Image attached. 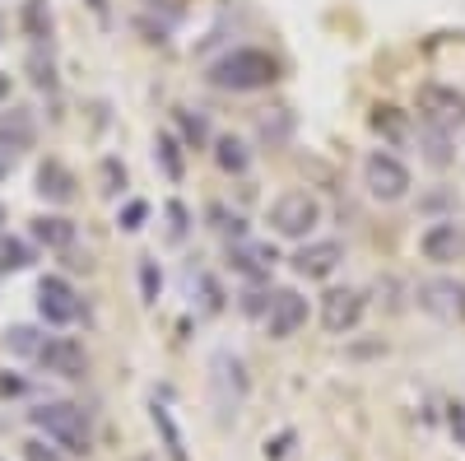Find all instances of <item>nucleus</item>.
I'll return each mask as SVG.
<instances>
[{
  "label": "nucleus",
  "mask_w": 465,
  "mask_h": 461,
  "mask_svg": "<svg viewBox=\"0 0 465 461\" xmlns=\"http://www.w3.org/2000/svg\"><path fill=\"white\" fill-rule=\"evenodd\" d=\"M37 196H43V201H56V205L74 201V173H70L61 159H47L43 168H37Z\"/></svg>",
  "instance_id": "18"
},
{
  "label": "nucleus",
  "mask_w": 465,
  "mask_h": 461,
  "mask_svg": "<svg viewBox=\"0 0 465 461\" xmlns=\"http://www.w3.org/2000/svg\"><path fill=\"white\" fill-rule=\"evenodd\" d=\"M28 70H33V85L37 89H56V65H52V47L47 43H37L28 52Z\"/></svg>",
  "instance_id": "28"
},
{
  "label": "nucleus",
  "mask_w": 465,
  "mask_h": 461,
  "mask_svg": "<svg viewBox=\"0 0 465 461\" xmlns=\"http://www.w3.org/2000/svg\"><path fill=\"white\" fill-rule=\"evenodd\" d=\"M317 224H322V201L312 191H284V196H275V205H270V234L275 238L307 243L317 234Z\"/></svg>",
  "instance_id": "3"
},
{
  "label": "nucleus",
  "mask_w": 465,
  "mask_h": 461,
  "mask_svg": "<svg viewBox=\"0 0 465 461\" xmlns=\"http://www.w3.org/2000/svg\"><path fill=\"white\" fill-rule=\"evenodd\" d=\"M210 154H214V164H219L228 177H242V173L252 168V149H247L238 135H214Z\"/></svg>",
  "instance_id": "21"
},
{
  "label": "nucleus",
  "mask_w": 465,
  "mask_h": 461,
  "mask_svg": "<svg viewBox=\"0 0 465 461\" xmlns=\"http://www.w3.org/2000/svg\"><path fill=\"white\" fill-rule=\"evenodd\" d=\"M5 173H10V164H5V159H0V177H5Z\"/></svg>",
  "instance_id": "40"
},
{
  "label": "nucleus",
  "mask_w": 465,
  "mask_h": 461,
  "mask_svg": "<svg viewBox=\"0 0 465 461\" xmlns=\"http://www.w3.org/2000/svg\"><path fill=\"white\" fill-rule=\"evenodd\" d=\"M173 122L182 126V140H186L191 149H210V145H214V140H210V126H205L201 112H191V107H173Z\"/></svg>",
  "instance_id": "25"
},
{
  "label": "nucleus",
  "mask_w": 465,
  "mask_h": 461,
  "mask_svg": "<svg viewBox=\"0 0 465 461\" xmlns=\"http://www.w3.org/2000/svg\"><path fill=\"white\" fill-rule=\"evenodd\" d=\"M210 228H214V234H223L228 243H238V238H247V228H242V215H228L223 205H210Z\"/></svg>",
  "instance_id": "29"
},
{
  "label": "nucleus",
  "mask_w": 465,
  "mask_h": 461,
  "mask_svg": "<svg viewBox=\"0 0 465 461\" xmlns=\"http://www.w3.org/2000/svg\"><path fill=\"white\" fill-rule=\"evenodd\" d=\"M144 215H149V205H144V201H131L122 215H116V224H122L126 234H135V228H144Z\"/></svg>",
  "instance_id": "33"
},
{
  "label": "nucleus",
  "mask_w": 465,
  "mask_h": 461,
  "mask_svg": "<svg viewBox=\"0 0 465 461\" xmlns=\"http://www.w3.org/2000/svg\"><path fill=\"white\" fill-rule=\"evenodd\" d=\"M140 289H144V303H159L163 276H159V261L153 256H140Z\"/></svg>",
  "instance_id": "31"
},
{
  "label": "nucleus",
  "mask_w": 465,
  "mask_h": 461,
  "mask_svg": "<svg viewBox=\"0 0 465 461\" xmlns=\"http://www.w3.org/2000/svg\"><path fill=\"white\" fill-rule=\"evenodd\" d=\"M307 326V298L298 289H275V303L265 313V336L270 340H289Z\"/></svg>",
  "instance_id": "11"
},
{
  "label": "nucleus",
  "mask_w": 465,
  "mask_h": 461,
  "mask_svg": "<svg viewBox=\"0 0 465 461\" xmlns=\"http://www.w3.org/2000/svg\"><path fill=\"white\" fill-rule=\"evenodd\" d=\"M0 37H5V24H0Z\"/></svg>",
  "instance_id": "42"
},
{
  "label": "nucleus",
  "mask_w": 465,
  "mask_h": 461,
  "mask_svg": "<svg viewBox=\"0 0 465 461\" xmlns=\"http://www.w3.org/2000/svg\"><path fill=\"white\" fill-rule=\"evenodd\" d=\"M270 303H275V289L247 285V294H242V313H247V317H265V313H270Z\"/></svg>",
  "instance_id": "30"
},
{
  "label": "nucleus",
  "mask_w": 465,
  "mask_h": 461,
  "mask_svg": "<svg viewBox=\"0 0 465 461\" xmlns=\"http://www.w3.org/2000/svg\"><path fill=\"white\" fill-rule=\"evenodd\" d=\"M33 364L43 368V373H52V377H65V382H74V377H84V373H89L84 345H80V340H70V336H47V340H43V350L33 355Z\"/></svg>",
  "instance_id": "7"
},
{
  "label": "nucleus",
  "mask_w": 465,
  "mask_h": 461,
  "mask_svg": "<svg viewBox=\"0 0 465 461\" xmlns=\"http://www.w3.org/2000/svg\"><path fill=\"white\" fill-rule=\"evenodd\" d=\"M275 247L270 243H252V238H238V243H228V266L238 271L247 285H265L270 271H275Z\"/></svg>",
  "instance_id": "12"
},
{
  "label": "nucleus",
  "mask_w": 465,
  "mask_h": 461,
  "mask_svg": "<svg viewBox=\"0 0 465 461\" xmlns=\"http://www.w3.org/2000/svg\"><path fill=\"white\" fill-rule=\"evenodd\" d=\"M153 159H159V168H163V177H168V182H182V177H186V164H182V145H177V135H168V131L153 135Z\"/></svg>",
  "instance_id": "22"
},
{
  "label": "nucleus",
  "mask_w": 465,
  "mask_h": 461,
  "mask_svg": "<svg viewBox=\"0 0 465 461\" xmlns=\"http://www.w3.org/2000/svg\"><path fill=\"white\" fill-rule=\"evenodd\" d=\"M33 429L47 434L65 456H89L94 452V425H89V410L80 401H43L28 410Z\"/></svg>",
  "instance_id": "2"
},
{
  "label": "nucleus",
  "mask_w": 465,
  "mask_h": 461,
  "mask_svg": "<svg viewBox=\"0 0 465 461\" xmlns=\"http://www.w3.org/2000/svg\"><path fill=\"white\" fill-rule=\"evenodd\" d=\"M419 252L423 261H433V266H451L465 256V228L456 219H433L429 228L419 234Z\"/></svg>",
  "instance_id": "10"
},
{
  "label": "nucleus",
  "mask_w": 465,
  "mask_h": 461,
  "mask_svg": "<svg viewBox=\"0 0 465 461\" xmlns=\"http://www.w3.org/2000/svg\"><path fill=\"white\" fill-rule=\"evenodd\" d=\"M447 425H451V434L465 443V406H460V401H451V406H447Z\"/></svg>",
  "instance_id": "36"
},
{
  "label": "nucleus",
  "mask_w": 465,
  "mask_h": 461,
  "mask_svg": "<svg viewBox=\"0 0 465 461\" xmlns=\"http://www.w3.org/2000/svg\"><path fill=\"white\" fill-rule=\"evenodd\" d=\"M149 419H153V429H159V438H163V447H168V461H191V456H186V438H182V429H177L168 401L153 396V401H149Z\"/></svg>",
  "instance_id": "20"
},
{
  "label": "nucleus",
  "mask_w": 465,
  "mask_h": 461,
  "mask_svg": "<svg viewBox=\"0 0 465 461\" xmlns=\"http://www.w3.org/2000/svg\"><path fill=\"white\" fill-rule=\"evenodd\" d=\"M5 98H10V75L0 70V103H5Z\"/></svg>",
  "instance_id": "38"
},
{
  "label": "nucleus",
  "mask_w": 465,
  "mask_h": 461,
  "mask_svg": "<svg viewBox=\"0 0 465 461\" xmlns=\"http://www.w3.org/2000/svg\"><path fill=\"white\" fill-rule=\"evenodd\" d=\"M210 387H214V406L223 415H238V406L247 401V368L232 350H219L210 359Z\"/></svg>",
  "instance_id": "6"
},
{
  "label": "nucleus",
  "mask_w": 465,
  "mask_h": 461,
  "mask_svg": "<svg viewBox=\"0 0 465 461\" xmlns=\"http://www.w3.org/2000/svg\"><path fill=\"white\" fill-rule=\"evenodd\" d=\"M33 238L43 243L47 252H70L80 234H74V224H70L65 215H37V219H33Z\"/></svg>",
  "instance_id": "19"
},
{
  "label": "nucleus",
  "mask_w": 465,
  "mask_h": 461,
  "mask_svg": "<svg viewBox=\"0 0 465 461\" xmlns=\"http://www.w3.org/2000/svg\"><path fill=\"white\" fill-rule=\"evenodd\" d=\"M37 317L47 326H74L84 317V298L74 294L65 276H43L37 280Z\"/></svg>",
  "instance_id": "5"
},
{
  "label": "nucleus",
  "mask_w": 465,
  "mask_h": 461,
  "mask_svg": "<svg viewBox=\"0 0 465 461\" xmlns=\"http://www.w3.org/2000/svg\"><path fill=\"white\" fill-rule=\"evenodd\" d=\"M19 24H24V33L33 37V47L47 43V37H52V5H47V0H24Z\"/></svg>",
  "instance_id": "23"
},
{
  "label": "nucleus",
  "mask_w": 465,
  "mask_h": 461,
  "mask_svg": "<svg viewBox=\"0 0 465 461\" xmlns=\"http://www.w3.org/2000/svg\"><path fill=\"white\" fill-rule=\"evenodd\" d=\"M89 10L103 19V24H112V10H107V0H89Z\"/></svg>",
  "instance_id": "37"
},
{
  "label": "nucleus",
  "mask_w": 465,
  "mask_h": 461,
  "mask_svg": "<svg viewBox=\"0 0 465 461\" xmlns=\"http://www.w3.org/2000/svg\"><path fill=\"white\" fill-rule=\"evenodd\" d=\"M363 307H368L363 289H331V294L322 298V326H326L331 336L354 331L359 317H363Z\"/></svg>",
  "instance_id": "14"
},
{
  "label": "nucleus",
  "mask_w": 465,
  "mask_h": 461,
  "mask_svg": "<svg viewBox=\"0 0 465 461\" xmlns=\"http://www.w3.org/2000/svg\"><path fill=\"white\" fill-rule=\"evenodd\" d=\"M168 234H173V238L186 234V210H182L177 201H168Z\"/></svg>",
  "instance_id": "35"
},
{
  "label": "nucleus",
  "mask_w": 465,
  "mask_h": 461,
  "mask_svg": "<svg viewBox=\"0 0 465 461\" xmlns=\"http://www.w3.org/2000/svg\"><path fill=\"white\" fill-rule=\"evenodd\" d=\"M340 261H344V247H340L335 238L302 243V247L289 256V266H293L302 280H326V276H335V271H340Z\"/></svg>",
  "instance_id": "13"
},
{
  "label": "nucleus",
  "mask_w": 465,
  "mask_h": 461,
  "mask_svg": "<svg viewBox=\"0 0 465 461\" xmlns=\"http://www.w3.org/2000/svg\"><path fill=\"white\" fill-rule=\"evenodd\" d=\"M24 461H70V456L61 447H47L43 438H28L24 443Z\"/></svg>",
  "instance_id": "32"
},
{
  "label": "nucleus",
  "mask_w": 465,
  "mask_h": 461,
  "mask_svg": "<svg viewBox=\"0 0 465 461\" xmlns=\"http://www.w3.org/2000/svg\"><path fill=\"white\" fill-rule=\"evenodd\" d=\"M368 126L391 145V149H405V145H414V117L405 107H396V103H377L372 112H368Z\"/></svg>",
  "instance_id": "16"
},
{
  "label": "nucleus",
  "mask_w": 465,
  "mask_h": 461,
  "mask_svg": "<svg viewBox=\"0 0 465 461\" xmlns=\"http://www.w3.org/2000/svg\"><path fill=\"white\" fill-rule=\"evenodd\" d=\"M419 307L423 313H433L438 322H460L465 326V285L460 280H423L414 289Z\"/></svg>",
  "instance_id": "8"
},
{
  "label": "nucleus",
  "mask_w": 465,
  "mask_h": 461,
  "mask_svg": "<svg viewBox=\"0 0 465 461\" xmlns=\"http://www.w3.org/2000/svg\"><path fill=\"white\" fill-rule=\"evenodd\" d=\"M363 186H368V196H372V201L396 205V201H405V196H410L414 177H410V168L396 159V154L372 149L368 159H363Z\"/></svg>",
  "instance_id": "4"
},
{
  "label": "nucleus",
  "mask_w": 465,
  "mask_h": 461,
  "mask_svg": "<svg viewBox=\"0 0 465 461\" xmlns=\"http://www.w3.org/2000/svg\"><path fill=\"white\" fill-rule=\"evenodd\" d=\"M33 266V247L15 234H0V276H10V271H28Z\"/></svg>",
  "instance_id": "26"
},
{
  "label": "nucleus",
  "mask_w": 465,
  "mask_h": 461,
  "mask_svg": "<svg viewBox=\"0 0 465 461\" xmlns=\"http://www.w3.org/2000/svg\"><path fill=\"white\" fill-rule=\"evenodd\" d=\"M414 145H419V154H423V164L438 168V173L456 164V131H447V126H438V122H423V117H419Z\"/></svg>",
  "instance_id": "15"
},
{
  "label": "nucleus",
  "mask_w": 465,
  "mask_h": 461,
  "mask_svg": "<svg viewBox=\"0 0 465 461\" xmlns=\"http://www.w3.org/2000/svg\"><path fill=\"white\" fill-rule=\"evenodd\" d=\"M0 224H5V205H0Z\"/></svg>",
  "instance_id": "41"
},
{
  "label": "nucleus",
  "mask_w": 465,
  "mask_h": 461,
  "mask_svg": "<svg viewBox=\"0 0 465 461\" xmlns=\"http://www.w3.org/2000/svg\"><path fill=\"white\" fill-rule=\"evenodd\" d=\"M43 340H47V331H37V326H10L5 331V350L15 359H33L37 350H43Z\"/></svg>",
  "instance_id": "27"
},
{
  "label": "nucleus",
  "mask_w": 465,
  "mask_h": 461,
  "mask_svg": "<svg viewBox=\"0 0 465 461\" xmlns=\"http://www.w3.org/2000/svg\"><path fill=\"white\" fill-rule=\"evenodd\" d=\"M37 140V122L28 107H5L0 112V149L5 154H19V149H33Z\"/></svg>",
  "instance_id": "17"
},
{
  "label": "nucleus",
  "mask_w": 465,
  "mask_h": 461,
  "mask_svg": "<svg viewBox=\"0 0 465 461\" xmlns=\"http://www.w3.org/2000/svg\"><path fill=\"white\" fill-rule=\"evenodd\" d=\"M103 182H107V186H103V191H107V196H116V191H122V186H126V168H122V164H116V159H103Z\"/></svg>",
  "instance_id": "34"
},
{
  "label": "nucleus",
  "mask_w": 465,
  "mask_h": 461,
  "mask_svg": "<svg viewBox=\"0 0 465 461\" xmlns=\"http://www.w3.org/2000/svg\"><path fill=\"white\" fill-rule=\"evenodd\" d=\"M419 117L438 122L447 131H460L465 126V94H456L451 85H423L419 89Z\"/></svg>",
  "instance_id": "9"
},
{
  "label": "nucleus",
  "mask_w": 465,
  "mask_h": 461,
  "mask_svg": "<svg viewBox=\"0 0 465 461\" xmlns=\"http://www.w3.org/2000/svg\"><path fill=\"white\" fill-rule=\"evenodd\" d=\"M144 5H173V10H177V5H182V0H144Z\"/></svg>",
  "instance_id": "39"
},
{
  "label": "nucleus",
  "mask_w": 465,
  "mask_h": 461,
  "mask_svg": "<svg viewBox=\"0 0 465 461\" xmlns=\"http://www.w3.org/2000/svg\"><path fill=\"white\" fill-rule=\"evenodd\" d=\"M191 298L201 303V313H205V317L223 313V289H219V280H214L210 271H196V276H191Z\"/></svg>",
  "instance_id": "24"
},
{
  "label": "nucleus",
  "mask_w": 465,
  "mask_h": 461,
  "mask_svg": "<svg viewBox=\"0 0 465 461\" xmlns=\"http://www.w3.org/2000/svg\"><path fill=\"white\" fill-rule=\"evenodd\" d=\"M205 80L223 94H256V89H270L280 80V61L261 47H232L219 61H210Z\"/></svg>",
  "instance_id": "1"
}]
</instances>
